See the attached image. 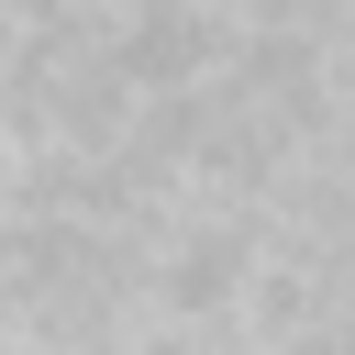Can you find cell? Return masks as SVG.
I'll return each mask as SVG.
<instances>
[{"mask_svg":"<svg viewBox=\"0 0 355 355\" xmlns=\"http://www.w3.org/2000/svg\"><path fill=\"white\" fill-rule=\"evenodd\" d=\"M22 78H33V0H0V111L22 100Z\"/></svg>","mask_w":355,"mask_h":355,"instance_id":"6da1fadb","label":"cell"}]
</instances>
